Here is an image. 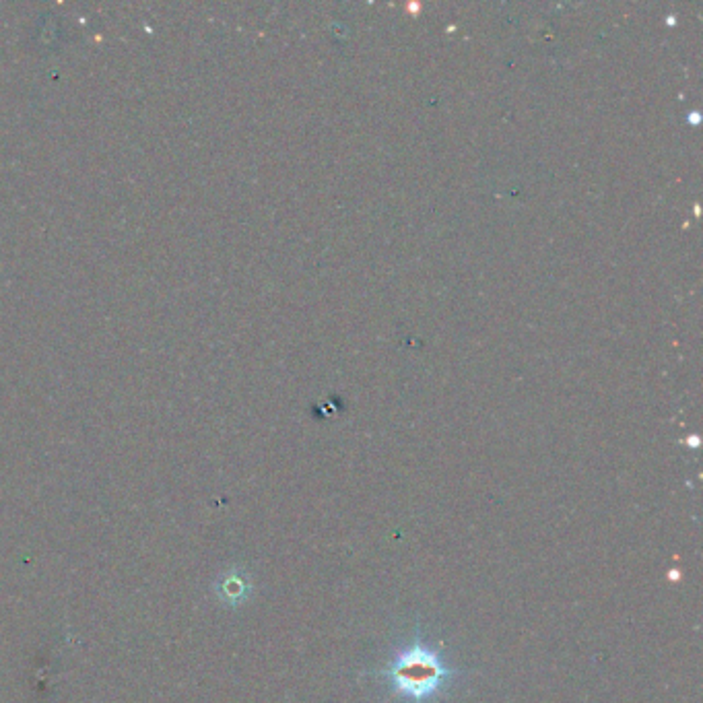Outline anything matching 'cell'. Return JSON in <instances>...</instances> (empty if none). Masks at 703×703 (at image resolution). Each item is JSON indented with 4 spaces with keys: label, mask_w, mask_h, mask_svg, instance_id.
<instances>
[{
    "label": "cell",
    "mask_w": 703,
    "mask_h": 703,
    "mask_svg": "<svg viewBox=\"0 0 703 703\" xmlns=\"http://www.w3.org/2000/svg\"><path fill=\"white\" fill-rule=\"evenodd\" d=\"M386 677L390 679L394 693L409 697L415 703H423L454 677V671L444 664L438 652H433L417 638L411 648L394 656Z\"/></svg>",
    "instance_id": "cell-1"
}]
</instances>
